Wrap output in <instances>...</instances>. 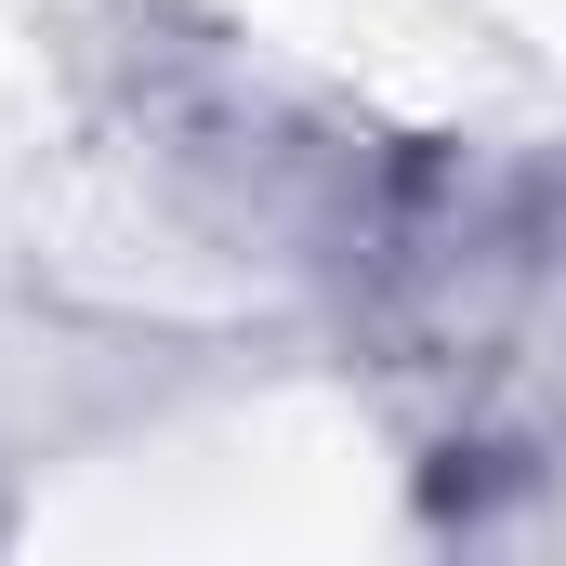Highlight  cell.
<instances>
[]
</instances>
